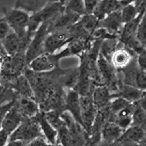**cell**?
Listing matches in <instances>:
<instances>
[{
    "label": "cell",
    "instance_id": "8fae6325",
    "mask_svg": "<svg viewBox=\"0 0 146 146\" xmlns=\"http://www.w3.org/2000/svg\"><path fill=\"white\" fill-rule=\"evenodd\" d=\"M145 135V131L141 127L131 125L123 131L114 145H139Z\"/></svg>",
    "mask_w": 146,
    "mask_h": 146
},
{
    "label": "cell",
    "instance_id": "9c48e42d",
    "mask_svg": "<svg viewBox=\"0 0 146 146\" xmlns=\"http://www.w3.org/2000/svg\"><path fill=\"white\" fill-rule=\"evenodd\" d=\"M32 38V37H27L26 39L21 38L11 29L7 36L1 41V43L8 56H13L18 53H25Z\"/></svg>",
    "mask_w": 146,
    "mask_h": 146
},
{
    "label": "cell",
    "instance_id": "ab89813d",
    "mask_svg": "<svg viewBox=\"0 0 146 146\" xmlns=\"http://www.w3.org/2000/svg\"><path fill=\"white\" fill-rule=\"evenodd\" d=\"M138 10V13H146V0H145L144 2H142L139 6L137 7Z\"/></svg>",
    "mask_w": 146,
    "mask_h": 146
},
{
    "label": "cell",
    "instance_id": "ac0fdd59",
    "mask_svg": "<svg viewBox=\"0 0 146 146\" xmlns=\"http://www.w3.org/2000/svg\"><path fill=\"white\" fill-rule=\"evenodd\" d=\"M123 5L119 0H100L92 14L99 21L113 12L121 10Z\"/></svg>",
    "mask_w": 146,
    "mask_h": 146
},
{
    "label": "cell",
    "instance_id": "7402d4cb",
    "mask_svg": "<svg viewBox=\"0 0 146 146\" xmlns=\"http://www.w3.org/2000/svg\"><path fill=\"white\" fill-rule=\"evenodd\" d=\"M143 15L144 13H139L136 18H134L132 21L123 24V27L119 35V40L123 45H124L129 40L137 37L138 26Z\"/></svg>",
    "mask_w": 146,
    "mask_h": 146
},
{
    "label": "cell",
    "instance_id": "d6986e66",
    "mask_svg": "<svg viewBox=\"0 0 146 146\" xmlns=\"http://www.w3.org/2000/svg\"><path fill=\"white\" fill-rule=\"evenodd\" d=\"M91 98L97 110L105 108L113 98L111 91L104 84L98 85L94 88L91 93Z\"/></svg>",
    "mask_w": 146,
    "mask_h": 146
},
{
    "label": "cell",
    "instance_id": "7bdbcfd3",
    "mask_svg": "<svg viewBox=\"0 0 146 146\" xmlns=\"http://www.w3.org/2000/svg\"><path fill=\"white\" fill-rule=\"evenodd\" d=\"M40 1L43 2L44 3L47 4V3H48V2H54V1H58V0H40Z\"/></svg>",
    "mask_w": 146,
    "mask_h": 146
},
{
    "label": "cell",
    "instance_id": "9a60e30c",
    "mask_svg": "<svg viewBox=\"0 0 146 146\" xmlns=\"http://www.w3.org/2000/svg\"><path fill=\"white\" fill-rule=\"evenodd\" d=\"M23 118L24 117L22 115L18 108L14 103V105L5 113V116L2 119V129L7 131L10 135V134L21 124Z\"/></svg>",
    "mask_w": 146,
    "mask_h": 146
},
{
    "label": "cell",
    "instance_id": "836d02e7",
    "mask_svg": "<svg viewBox=\"0 0 146 146\" xmlns=\"http://www.w3.org/2000/svg\"><path fill=\"white\" fill-rule=\"evenodd\" d=\"M49 143L46 139V138L42 135V136H38L33 139L32 141L29 143L28 145L30 146H47L49 145Z\"/></svg>",
    "mask_w": 146,
    "mask_h": 146
},
{
    "label": "cell",
    "instance_id": "44dd1931",
    "mask_svg": "<svg viewBox=\"0 0 146 146\" xmlns=\"http://www.w3.org/2000/svg\"><path fill=\"white\" fill-rule=\"evenodd\" d=\"M122 43L121 42L118 48L115 50L112 55L110 62H111L115 69L121 70L127 66L132 59V53L125 47H121Z\"/></svg>",
    "mask_w": 146,
    "mask_h": 146
},
{
    "label": "cell",
    "instance_id": "60d3db41",
    "mask_svg": "<svg viewBox=\"0 0 146 146\" xmlns=\"http://www.w3.org/2000/svg\"><path fill=\"white\" fill-rule=\"evenodd\" d=\"M0 53H2V54L5 55V56H8V55L7 54V53H6V51H5V48H4L2 44L1 43V42H0Z\"/></svg>",
    "mask_w": 146,
    "mask_h": 146
},
{
    "label": "cell",
    "instance_id": "e0dca14e",
    "mask_svg": "<svg viewBox=\"0 0 146 146\" xmlns=\"http://www.w3.org/2000/svg\"><path fill=\"white\" fill-rule=\"evenodd\" d=\"M124 130L113 121H108L103 125L101 130V140L106 145H114Z\"/></svg>",
    "mask_w": 146,
    "mask_h": 146
},
{
    "label": "cell",
    "instance_id": "f546056e",
    "mask_svg": "<svg viewBox=\"0 0 146 146\" xmlns=\"http://www.w3.org/2000/svg\"><path fill=\"white\" fill-rule=\"evenodd\" d=\"M64 9L81 16L86 14L83 0H69L64 5Z\"/></svg>",
    "mask_w": 146,
    "mask_h": 146
},
{
    "label": "cell",
    "instance_id": "d6a6232c",
    "mask_svg": "<svg viewBox=\"0 0 146 146\" xmlns=\"http://www.w3.org/2000/svg\"><path fill=\"white\" fill-rule=\"evenodd\" d=\"M10 30L11 29L5 18L4 17L0 18V42L7 36Z\"/></svg>",
    "mask_w": 146,
    "mask_h": 146
},
{
    "label": "cell",
    "instance_id": "277c9868",
    "mask_svg": "<svg viewBox=\"0 0 146 146\" xmlns=\"http://www.w3.org/2000/svg\"><path fill=\"white\" fill-rule=\"evenodd\" d=\"M48 26L49 23L45 22L34 34L25 52V59L27 66L34 58L45 53V41L48 35Z\"/></svg>",
    "mask_w": 146,
    "mask_h": 146
},
{
    "label": "cell",
    "instance_id": "8992f818",
    "mask_svg": "<svg viewBox=\"0 0 146 146\" xmlns=\"http://www.w3.org/2000/svg\"><path fill=\"white\" fill-rule=\"evenodd\" d=\"M97 66L102 78L103 83L110 89V91H115L113 94H115L118 91V78L116 75V69L115 68L111 62L103 56L102 54H99L97 58Z\"/></svg>",
    "mask_w": 146,
    "mask_h": 146
},
{
    "label": "cell",
    "instance_id": "d590c367",
    "mask_svg": "<svg viewBox=\"0 0 146 146\" xmlns=\"http://www.w3.org/2000/svg\"><path fill=\"white\" fill-rule=\"evenodd\" d=\"M15 101V100H13V101L10 102L8 103H6V104H5V105H3L2 106L0 107V129H1V128H2V119H3L4 116H5V113H7L9 110L10 109V108L14 105Z\"/></svg>",
    "mask_w": 146,
    "mask_h": 146
},
{
    "label": "cell",
    "instance_id": "6da1fadb",
    "mask_svg": "<svg viewBox=\"0 0 146 146\" xmlns=\"http://www.w3.org/2000/svg\"><path fill=\"white\" fill-rule=\"evenodd\" d=\"M2 12L4 14V18L7 21L10 29L21 38L26 39L27 37L33 36L34 35L29 33L27 31V25L30 15L27 12H26V10L16 7H3Z\"/></svg>",
    "mask_w": 146,
    "mask_h": 146
},
{
    "label": "cell",
    "instance_id": "74e56055",
    "mask_svg": "<svg viewBox=\"0 0 146 146\" xmlns=\"http://www.w3.org/2000/svg\"><path fill=\"white\" fill-rule=\"evenodd\" d=\"M9 137H10V134L1 128V129H0V146L7 145L9 140Z\"/></svg>",
    "mask_w": 146,
    "mask_h": 146
},
{
    "label": "cell",
    "instance_id": "4fadbf2b",
    "mask_svg": "<svg viewBox=\"0 0 146 146\" xmlns=\"http://www.w3.org/2000/svg\"><path fill=\"white\" fill-rule=\"evenodd\" d=\"M5 86L13 89L18 96L35 100V94L32 86L24 74L18 75Z\"/></svg>",
    "mask_w": 146,
    "mask_h": 146
},
{
    "label": "cell",
    "instance_id": "cb8c5ba5",
    "mask_svg": "<svg viewBox=\"0 0 146 146\" xmlns=\"http://www.w3.org/2000/svg\"><path fill=\"white\" fill-rule=\"evenodd\" d=\"M80 76V67L72 68L65 70L61 77L60 82L62 86L68 89H73L76 86Z\"/></svg>",
    "mask_w": 146,
    "mask_h": 146
},
{
    "label": "cell",
    "instance_id": "52a82bcc",
    "mask_svg": "<svg viewBox=\"0 0 146 146\" xmlns=\"http://www.w3.org/2000/svg\"><path fill=\"white\" fill-rule=\"evenodd\" d=\"M74 39L70 29L55 31L48 33L45 41V52L54 53L69 44Z\"/></svg>",
    "mask_w": 146,
    "mask_h": 146
},
{
    "label": "cell",
    "instance_id": "5b68a950",
    "mask_svg": "<svg viewBox=\"0 0 146 146\" xmlns=\"http://www.w3.org/2000/svg\"><path fill=\"white\" fill-rule=\"evenodd\" d=\"M121 70L124 74L123 83L135 86L142 91H145L146 70L139 68L137 62L131 59L130 63Z\"/></svg>",
    "mask_w": 146,
    "mask_h": 146
},
{
    "label": "cell",
    "instance_id": "1f68e13d",
    "mask_svg": "<svg viewBox=\"0 0 146 146\" xmlns=\"http://www.w3.org/2000/svg\"><path fill=\"white\" fill-rule=\"evenodd\" d=\"M109 121H113L116 123L122 129L125 130L129 127L132 123V117H127V118H114Z\"/></svg>",
    "mask_w": 146,
    "mask_h": 146
},
{
    "label": "cell",
    "instance_id": "ba28073f",
    "mask_svg": "<svg viewBox=\"0 0 146 146\" xmlns=\"http://www.w3.org/2000/svg\"><path fill=\"white\" fill-rule=\"evenodd\" d=\"M97 109L91 98V95L80 96V115L82 126L89 136L96 118Z\"/></svg>",
    "mask_w": 146,
    "mask_h": 146
},
{
    "label": "cell",
    "instance_id": "30bf717a",
    "mask_svg": "<svg viewBox=\"0 0 146 146\" xmlns=\"http://www.w3.org/2000/svg\"><path fill=\"white\" fill-rule=\"evenodd\" d=\"M80 17L81 15L64 9L62 13L49 23L48 33L55 31L69 29L80 20Z\"/></svg>",
    "mask_w": 146,
    "mask_h": 146
},
{
    "label": "cell",
    "instance_id": "603a6c76",
    "mask_svg": "<svg viewBox=\"0 0 146 146\" xmlns=\"http://www.w3.org/2000/svg\"><path fill=\"white\" fill-rule=\"evenodd\" d=\"M143 92V91L135 86L123 83H118V91L115 94L113 95V97L121 96L129 102L133 103L139 101V99L141 98Z\"/></svg>",
    "mask_w": 146,
    "mask_h": 146
},
{
    "label": "cell",
    "instance_id": "e575fe53",
    "mask_svg": "<svg viewBox=\"0 0 146 146\" xmlns=\"http://www.w3.org/2000/svg\"><path fill=\"white\" fill-rule=\"evenodd\" d=\"M137 62L139 68L146 70V49L142 50L137 55Z\"/></svg>",
    "mask_w": 146,
    "mask_h": 146
},
{
    "label": "cell",
    "instance_id": "7c38bea8",
    "mask_svg": "<svg viewBox=\"0 0 146 146\" xmlns=\"http://www.w3.org/2000/svg\"><path fill=\"white\" fill-rule=\"evenodd\" d=\"M72 115L74 119L82 126L80 115V96L74 89H68L65 95L64 108Z\"/></svg>",
    "mask_w": 146,
    "mask_h": 146
},
{
    "label": "cell",
    "instance_id": "b9f144b4",
    "mask_svg": "<svg viewBox=\"0 0 146 146\" xmlns=\"http://www.w3.org/2000/svg\"><path fill=\"white\" fill-rule=\"evenodd\" d=\"M145 0H134V2L133 4L135 5V7H137L138 6H139V5L142 3V2H144Z\"/></svg>",
    "mask_w": 146,
    "mask_h": 146
},
{
    "label": "cell",
    "instance_id": "484cf974",
    "mask_svg": "<svg viewBox=\"0 0 146 146\" xmlns=\"http://www.w3.org/2000/svg\"><path fill=\"white\" fill-rule=\"evenodd\" d=\"M46 4L40 0H16L15 7L35 13L43 7Z\"/></svg>",
    "mask_w": 146,
    "mask_h": 146
},
{
    "label": "cell",
    "instance_id": "3957f363",
    "mask_svg": "<svg viewBox=\"0 0 146 146\" xmlns=\"http://www.w3.org/2000/svg\"><path fill=\"white\" fill-rule=\"evenodd\" d=\"M42 135H43L40 130L36 116L32 118L24 117L21 124L10 134L8 142L16 139L21 140L28 145L32 139Z\"/></svg>",
    "mask_w": 146,
    "mask_h": 146
},
{
    "label": "cell",
    "instance_id": "4316f807",
    "mask_svg": "<svg viewBox=\"0 0 146 146\" xmlns=\"http://www.w3.org/2000/svg\"><path fill=\"white\" fill-rule=\"evenodd\" d=\"M133 126H137L141 127L145 131H146V113L142 109L137 102V106L135 110L132 115V123Z\"/></svg>",
    "mask_w": 146,
    "mask_h": 146
},
{
    "label": "cell",
    "instance_id": "d4e9b609",
    "mask_svg": "<svg viewBox=\"0 0 146 146\" xmlns=\"http://www.w3.org/2000/svg\"><path fill=\"white\" fill-rule=\"evenodd\" d=\"M121 44L119 38L107 39L102 41L100 49V53L105 58L110 61L112 55Z\"/></svg>",
    "mask_w": 146,
    "mask_h": 146
},
{
    "label": "cell",
    "instance_id": "4dcf8cb0",
    "mask_svg": "<svg viewBox=\"0 0 146 146\" xmlns=\"http://www.w3.org/2000/svg\"><path fill=\"white\" fill-rule=\"evenodd\" d=\"M137 38L143 46L146 48V13L143 15L138 26L137 31Z\"/></svg>",
    "mask_w": 146,
    "mask_h": 146
},
{
    "label": "cell",
    "instance_id": "f1b7e54d",
    "mask_svg": "<svg viewBox=\"0 0 146 146\" xmlns=\"http://www.w3.org/2000/svg\"><path fill=\"white\" fill-rule=\"evenodd\" d=\"M138 10L133 3L123 6L121 10V20L123 24L132 21L138 15Z\"/></svg>",
    "mask_w": 146,
    "mask_h": 146
},
{
    "label": "cell",
    "instance_id": "2e32d148",
    "mask_svg": "<svg viewBox=\"0 0 146 146\" xmlns=\"http://www.w3.org/2000/svg\"><path fill=\"white\" fill-rule=\"evenodd\" d=\"M98 27L106 29L108 32L115 35H120L123 23L121 20V10L113 12L106 17L99 21Z\"/></svg>",
    "mask_w": 146,
    "mask_h": 146
},
{
    "label": "cell",
    "instance_id": "8d00e7d4",
    "mask_svg": "<svg viewBox=\"0 0 146 146\" xmlns=\"http://www.w3.org/2000/svg\"><path fill=\"white\" fill-rule=\"evenodd\" d=\"M99 1L100 0H83L86 13L91 14L93 13Z\"/></svg>",
    "mask_w": 146,
    "mask_h": 146
},
{
    "label": "cell",
    "instance_id": "ee69618b",
    "mask_svg": "<svg viewBox=\"0 0 146 146\" xmlns=\"http://www.w3.org/2000/svg\"><path fill=\"white\" fill-rule=\"evenodd\" d=\"M145 134H146V131H145Z\"/></svg>",
    "mask_w": 146,
    "mask_h": 146
},
{
    "label": "cell",
    "instance_id": "7a4b0ae2",
    "mask_svg": "<svg viewBox=\"0 0 146 146\" xmlns=\"http://www.w3.org/2000/svg\"><path fill=\"white\" fill-rule=\"evenodd\" d=\"M68 56H71L68 48L58 53L45 52L34 58L28 64V67L36 72H51L58 68L60 60Z\"/></svg>",
    "mask_w": 146,
    "mask_h": 146
},
{
    "label": "cell",
    "instance_id": "ffe728a7",
    "mask_svg": "<svg viewBox=\"0 0 146 146\" xmlns=\"http://www.w3.org/2000/svg\"><path fill=\"white\" fill-rule=\"evenodd\" d=\"M36 118L38 121L40 130L43 136L46 138L50 145H57V133L56 129L49 123V121L45 118V113L40 111L36 115Z\"/></svg>",
    "mask_w": 146,
    "mask_h": 146
},
{
    "label": "cell",
    "instance_id": "5bb4252c",
    "mask_svg": "<svg viewBox=\"0 0 146 146\" xmlns=\"http://www.w3.org/2000/svg\"><path fill=\"white\" fill-rule=\"evenodd\" d=\"M15 105L23 117L32 118L36 116L40 111L38 102L35 99L27 98L17 95Z\"/></svg>",
    "mask_w": 146,
    "mask_h": 146
},
{
    "label": "cell",
    "instance_id": "83f0119b",
    "mask_svg": "<svg viewBox=\"0 0 146 146\" xmlns=\"http://www.w3.org/2000/svg\"><path fill=\"white\" fill-rule=\"evenodd\" d=\"M130 103L131 102H129L123 99V97H121V96L113 97L110 102L109 105H108L110 115L118 113V112L121 111V110H123V108L127 107Z\"/></svg>",
    "mask_w": 146,
    "mask_h": 146
},
{
    "label": "cell",
    "instance_id": "f35d334b",
    "mask_svg": "<svg viewBox=\"0 0 146 146\" xmlns=\"http://www.w3.org/2000/svg\"><path fill=\"white\" fill-rule=\"evenodd\" d=\"M137 103L146 113V90L143 91L141 98L137 101Z\"/></svg>",
    "mask_w": 146,
    "mask_h": 146
}]
</instances>
